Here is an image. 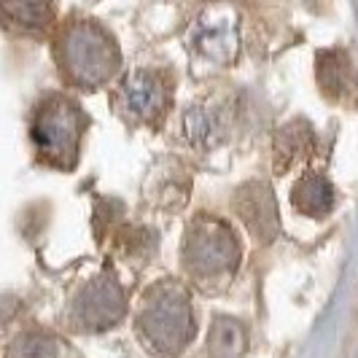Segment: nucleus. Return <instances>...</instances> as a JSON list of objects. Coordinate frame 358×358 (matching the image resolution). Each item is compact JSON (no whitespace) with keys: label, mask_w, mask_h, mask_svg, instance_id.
<instances>
[]
</instances>
